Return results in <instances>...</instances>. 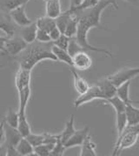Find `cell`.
<instances>
[{
	"instance_id": "6da1fadb",
	"label": "cell",
	"mask_w": 139,
	"mask_h": 156,
	"mask_svg": "<svg viewBox=\"0 0 139 156\" xmlns=\"http://www.w3.org/2000/svg\"><path fill=\"white\" fill-rule=\"evenodd\" d=\"M109 6H112L114 9H118L117 0H100V2L92 8H89L82 11H76L75 12L78 16V25L75 38L77 43L86 51H95L104 54L108 57H112L110 51L105 48L93 46L88 42V32L92 28H97L103 31H107L104 25H102V12Z\"/></svg>"
},
{
	"instance_id": "7a4b0ae2",
	"label": "cell",
	"mask_w": 139,
	"mask_h": 156,
	"mask_svg": "<svg viewBox=\"0 0 139 156\" xmlns=\"http://www.w3.org/2000/svg\"><path fill=\"white\" fill-rule=\"evenodd\" d=\"M51 46L52 42L41 43L36 40L32 44H28L25 50L15 57V59L19 64V67L28 70H32L37 64L44 60L57 61Z\"/></svg>"
},
{
	"instance_id": "3957f363",
	"label": "cell",
	"mask_w": 139,
	"mask_h": 156,
	"mask_svg": "<svg viewBox=\"0 0 139 156\" xmlns=\"http://www.w3.org/2000/svg\"><path fill=\"white\" fill-rule=\"evenodd\" d=\"M139 137V124L127 126L124 130L117 136L112 155H119L122 151L130 148L137 143Z\"/></svg>"
},
{
	"instance_id": "277c9868",
	"label": "cell",
	"mask_w": 139,
	"mask_h": 156,
	"mask_svg": "<svg viewBox=\"0 0 139 156\" xmlns=\"http://www.w3.org/2000/svg\"><path fill=\"white\" fill-rule=\"evenodd\" d=\"M139 75V67L135 68H123L117 71L113 74L108 76L107 79L113 84L116 87L120 86L121 84L128 81V80H132L134 78Z\"/></svg>"
},
{
	"instance_id": "5b68a950",
	"label": "cell",
	"mask_w": 139,
	"mask_h": 156,
	"mask_svg": "<svg viewBox=\"0 0 139 156\" xmlns=\"http://www.w3.org/2000/svg\"><path fill=\"white\" fill-rule=\"evenodd\" d=\"M95 100H104L103 93L97 84H95L92 87H90L84 94H80L73 102V106L74 107L77 108L79 106H83L86 103H89V102H91Z\"/></svg>"
},
{
	"instance_id": "8992f818",
	"label": "cell",
	"mask_w": 139,
	"mask_h": 156,
	"mask_svg": "<svg viewBox=\"0 0 139 156\" xmlns=\"http://www.w3.org/2000/svg\"><path fill=\"white\" fill-rule=\"evenodd\" d=\"M28 44L20 37H7L5 42V52L6 55L16 57L25 49Z\"/></svg>"
},
{
	"instance_id": "52a82bcc",
	"label": "cell",
	"mask_w": 139,
	"mask_h": 156,
	"mask_svg": "<svg viewBox=\"0 0 139 156\" xmlns=\"http://www.w3.org/2000/svg\"><path fill=\"white\" fill-rule=\"evenodd\" d=\"M92 66V58L86 51H80L72 56V66L76 71L84 72Z\"/></svg>"
},
{
	"instance_id": "ba28073f",
	"label": "cell",
	"mask_w": 139,
	"mask_h": 156,
	"mask_svg": "<svg viewBox=\"0 0 139 156\" xmlns=\"http://www.w3.org/2000/svg\"><path fill=\"white\" fill-rule=\"evenodd\" d=\"M19 29V26L13 22L10 14L0 10V30L5 33V37H15Z\"/></svg>"
},
{
	"instance_id": "9c48e42d",
	"label": "cell",
	"mask_w": 139,
	"mask_h": 156,
	"mask_svg": "<svg viewBox=\"0 0 139 156\" xmlns=\"http://www.w3.org/2000/svg\"><path fill=\"white\" fill-rule=\"evenodd\" d=\"M9 14H10V17L13 20V22L19 27H23V26L30 25L33 22L32 19L28 18L25 5L15 8L14 10L11 11Z\"/></svg>"
},
{
	"instance_id": "30bf717a",
	"label": "cell",
	"mask_w": 139,
	"mask_h": 156,
	"mask_svg": "<svg viewBox=\"0 0 139 156\" xmlns=\"http://www.w3.org/2000/svg\"><path fill=\"white\" fill-rule=\"evenodd\" d=\"M89 131H90L89 126H85L82 129L76 130L75 133L71 135V137L64 143L66 149L74 147H80L84 141L85 138L89 135Z\"/></svg>"
},
{
	"instance_id": "8fae6325",
	"label": "cell",
	"mask_w": 139,
	"mask_h": 156,
	"mask_svg": "<svg viewBox=\"0 0 139 156\" xmlns=\"http://www.w3.org/2000/svg\"><path fill=\"white\" fill-rule=\"evenodd\" d=\"M32 70L19 67L15 75V86L17 90L31 87Z\"/></svg>"
},
{
	"instance_id": "7c38bea8",
	"label": "cell",
	"mask_w": 139,
	"mask_h": 156,
	"mask_svg": "<svg viewBox=\"0 0 139 156\" xmlns=\"http://www.w3.org/2000/svg\"><path fill=\"white\" fill-rule=\"evenodd\" d=\"M38 31V26L36 21H33L30 25L20 27L19 29V37H22L27 44H32L36 41V35Z\"/></svg>"
},
{
	"instance_id": "4fadbf2b",
	"label": "cell",
	"mask_w": 139,
	"mask_h": 156,
	"mask_svg": "<svg viewBox=\"0 0 139 156\" xmlns=\"http://www.w3.org/2000/svg\"><path fill=\"white\" fill-rule=\"evenodd\" d=\"M4 129H5V144L16 147L19 140L23 138L19 130L8 125L7 123H5V121L4 124Z\"/></svg>"
},
{
	"instance_id": "5bb4252c",
	"label": "cell",
	"mask_w": 139,
	"mask_h": 156,
	"mask_svg": "<svg viewBox=\"0 0 139 156\" xmlns=\"http://www.w3.org/2000/svg\"><path fill=\"white\" fill-rule=\"evenodd\" d=\"M70 73L73 77V84H74V88L76 91V93L79 94H84L90 87L89 83L83 77L78 74V73L76 72V69L73 67L70 68Z\"/></svg>"
},
{
	"instance_id": "9a60e30c",
	"label": "cell",
	"mask_w": 139,
	"mask_h": 156,
	"mask_svg": "<svg viewBox=\"0 0 139 156\" xmlns=\"http://www.w3.org/2000/svg\"><path fill=\"white\" fill-rule=\"evenodd\" d=\"M61 0H46L45 1V16L51 19H56L58 17L61 11Z\"/></svg>"
},
{
	"instance_id": "2e32d148",
	"label": "cell",
	"mask_w": 139,
	"mask_h": 156,
	"mask_svg": "<svg viewBox=\"0 0 139 156\" xmlns=\"http://www.w3.org/2000/svg\"><path fill=\"white\" fill-rule=\"evenodd\" d=\"M97 85L99 87L100 90L102 91L103 95L104 97V100H106L108 98H110V97H112L114 95H116L117 87L108 80L107 78L103 79L101 80H98V81L97 82Z\"/></svg>"
},
{
	"instance_id": "e0dca14e",
	"label": "cell",
	"mask_w": 139,
	"mask_h": 156,
	"mask_svg": "<svg viewBox=\"0 0 139 156\" xmlns=\"http://www.w3.org/2000/svg\"><path fill=\"white\" fill-rule=\"evenodd\" d=\"M19 93V107L18 112L19 113H25L26 110V106L29 102V100L31 98L32 90L31 87L22 88L20 90H18Z\"/></svg>"
},
{
	"instance_id": "ac0fdd59",
	"label": "cell",
	"mask_w": 139,
	"mask_h": 156,
	"mask_svg": "<svg viewBox=\"0 0 139 156\" xmlns=\"http://www.w3.org/2000/svg\"><path fill=\"white\" fill-rule=\"evenodd\" d=\"M124 112L126 115L127 126L139 124V109L132 106V103L126 104Z\"/></svg>"
},
{
	"instance_id": "d6986e66",
	"label": "cell",
	"mask_w": 139,
	"mask_h": 156,
	"mask_svg": "<svg viewBox=\"0 0 139 156\" xmlns=\"http://www.w3.org/2000/svg\"><path fill=\"white\" fill-rule=\"evenodd\" d=\"M51 51L57 58V61L65 63L70 66H72V57L70 55L68 51L59 48L53 44L51 46Z\"/></svg>"
},
{
	"instance_id": "ffe728a7",
	"label": "cell",
	"mask_w": 139,
	"mask_h": 156,
	"mask_svg": "<svg viewBox=\"0 0 139 156\" xmlns=\"http://www.w3.org/2000/svg\"><path fill=\"white\" fill-rule=\"evenodd\" d=\"M30 1L31 0H0V10L9 13L15 8L25 5Z\"/></svg>"
},
{
	"instance_id": "44dd1931",
	"label": "cell",
	"mask_w": 139,
	"mask_h": 156,
	"mask_svg": "<svg viewBox=\"0 0 139 156\" xmlns=\"http://www.w3.org/2000/svg\"><path fill=\"white\" fill-rule=\"evenodd\" d=\"M74 123H75V117H74V114H71L69 120L65 123L64 129L59 134L60 135V140H62V142L63 144L65 143L71 137V135L76 130V128H75V126H74Z\"/></svg>"
},
{
	"instance_id": "7402d4cb",
	"label": "cell",
	"mask_w": 139,
	"mask_h": 156,
	"mask_svg": "<svg viewBox=\"0 0 139 156\" xmlns=\"http://www.w3.org/2000/svg\"><path fill=\"white\" fill-rule=\"evenodd\" d=\"M80 156H97V154L96 152V144L91 140L90 135L85 138L84 141L80 146Z\"/></svg>"
},
{
	"instance_id": "603a6c76",
	"label": "cell",
	"mask_w": 139,
	"mask_h": 156,
	"mask_svg": "<svg viewBox=\"0 0 139 156\" xmlns=\"http://www.w3.org/2000/svg\"><path fill=\"white\" fill-rule=\"evenodd\" d=\"M131 84V80H128V81L121 84L120 86H118L117 87V92H116V95H117L121 100L124 101L126 104L133 103V101L130 98Z\"/></svg>"
},
{
	"instance_id": "cb8c5ba5",
	"label": "cell",
	"mask_w": 139,
	"mask_h": 156,
	"mask_svg": "<svg viewBox=\"0 0 139 156\" xmlns=\"http://www.w3.org/2000/svg\"><path fill=\"white\" fill-rule=\"evenodd\" d=\"M78 16L76 15V13L71 14L70 18L68 24L66 25V28L64 30L63 34H65L67 37H73L76 36V31H77V25H78Z\"/></svg>"
},
{
	"instance_id": "d4e9b609",
	"label": "cell",
	"mask_w": 139,
	"mask_h": 156,
	"mask_svg": "<svg viewBox=\"0 0 139 156\" xmlns=\"http://www.w3.org/2000/svg\"><path fill=\"white\" fill-rule=\"evenodd\" d=\"M16 149L18 151L19 155L31 156L34 153V147L25 137H23L19 140V143L16 146Z\"/></svg>"
},
{
	"instance_id": "484cf974",
	"label": "cell",
	"mask_w": 139,
	"mask_h": 156,
	"mask_svg": "<svg viewBox=\"0 0 139 156\" xmlns=\"http://www.w3.org/2000/svg\"><path fill=\"white\" fill-rule=\"evenodd\" d=\"M17 129L19 130L20 134L23 137H27L31 133V126L26 118V112L25 113H19V124L17 126Z\"/></svg>"
},
{
	"instance_id": "4316f807",
	"label": "cell",
	"mask_w": 139,
	"mask_h": 156,
	"mask_svg": "<svg viewBox=\"0 0 139 156\" xmlns=\"http://www.w3.org/2000/svg\"><path fill=\"white\" fill-rule=\"evenodd\" d=\"M103 101L105 104H109L112 106L116 112H123L125 111L126 103L121 100L117 95H114L110 98H108L106 100H104Z\"/></svg>"
},
{
	"instance_id": "83f0119b",
	"label": "cell",
	"mask_w": 139,
	"mask_h": 156,
	"mask_svg": "<svg viewBox=\"0 0 139 156\" xmlns=\"http://www.w3.org/2000/svg\"><path fill=\"white\" fill-rule=\"evenodd\" d=\"M36 24H37L38 29L44 30V31H47L48 33H49V31L52 30L56 26L55 19H51V18L47 17V16H44V17L37 19Z\"/></svg>"
},
{
	"instance_id": "f1b7e54d",
	"label": "cell",
	"mask_w": 139,
	"mask_h": 156,
	"mask_svg": "<svg viewBox=\"0 0 139 156\" xmlns=\"http://www.w3.org/2000/svg\"><path fill=\"white\" fill-rule=\"evenodd\" d=\"M71 14H72V12L68 9L64 12H61V14L55 19L56 26L59 29V31H61V33L64 32V30L66 28V25L68 24V21H69Z\"/></svg>"
},
{
	"instance_id": "f546056e",
	"label": "cell",
	"mask_w": 139,
	"mask_h": 156,
	"mask_svg": "<svg viewBox=\"0 0 139 156\" xmlns=\"http://www.w3.org/2000/svg\"><path fill=\"white\" fill-rule=\"evenodd\" d=\"M5 121L9 126L17 128L18 124H19V112L14 111L12 107H10L7 111L5 118Z\"/></svg>"
},
{
	"instance_id": "4dcf8cb0",
	"label": "cell",
	"mask_w": 139,
	"mask_h": 156,
	"mask_svg": "<svg viewBox=\"0 0 139 156\" xmlns=\"http://www.w3.org/2000/svg\"><path fill=\"white\" fill-rule=\"evenodd\" d=\"M116 126L118 136L127 126V119L124 112H116Z\"/></svg>"
},
{
	"instance_id": "1f68e13d",
	"label": "cell",
	"mask_w": 139,
	"mask_h": 156,
	"mask_svg": "<svg viewBox=\"0 0 139 156\" xmlns=\"http://www.w3.org/2000/svg\"><path fill=\"white\" fill-rule=\"evenodd\" d=\"M55 144H42L34 147V153L38 156H49Z\"/></svg>"
},
{
	"instance_id": "d6a6232c",
	"label": "cell",
	"mask_w": 139,
	"mask_h": 156,
	"mask_svg": "<svg viewBox=\"0 0 139 156\" xmlns=\"http://www.w3.org/2000/svg\"><path fill=\"white\" fill-rule=\"evenodd\" d=\"M28 141L32 144L33 147H38L39 145H42L44 143V138H45V133H40V134H35L31 133L27 137H25Z\"/></svg>"
},
{
	"instance_id": "836d02e7",
	"label": "cell",
	"mask_w": 139,
	"mask_h": 156,
	"mask_svg": "<svg viewBox=\"0 0 139 156\" xmlns=\"http://www.w3.org/2000/svg\"><path fill=\"white\" fill-rule=\"evenodd\" d=\"M70 39V37H67L65 34L62 33L59 36L58 38H57L54 41H52V44H54V45H56V46H57V47H59V48L67 50L68 49V46H69Z\"/></svg>"
},
{
	"instance_id": "e575fe53",
	"label": "cell",
	"mask_w": 139,
	"mask_h": 156,
	"mask_svg": "<svg viewBox=\"0 0 139 156\" xmlns=\"http://www.w3.org/2000/svg\"><path fill=\"white\" fill-rule=\"evenodd\" d=\"M67 51H68L70 55L72 57L74 54H76V52H78V51H80L85 50H83V48L82 46L77 43V41H76V39L75 38V37H70V39L69 46H68Z\"/></svg>"
},
{
	"instance_id": "d590c367",
	"label": "cell",
	"mask_w": 139,
	"mask_h": 156,
	"mask_svg": "<svg viewBox=\"0 0 139 156\" xmlns=\"http://www.w3.org/2000/svg\"><path fill=\"white\" fill-rule=\"evenodd\" d=\"M65 150H66V147H65L64 144L62 142V140H60V135H59V138H58L57 141L56 142V144L54 145L53 148L51 150V155L62 156L63 154H64Z\"/></svg>"
},
{
	"instance_id": "8d00e7d4",
	"label": "cell",
	"mask_w": 139,
	"mask_h": 156,
	"mask_svg": "<svg viewBox=\"0 0 139 156\" xmlns=\"http://www.w3.org/2000/svg\"><path fill=\"white\" fill-rule=\"evenodd\" d=\"M99 2H100V0H83L79 6L76 7V9H74L71 12H75L76 11H82V10H85V9H89V8H92V7L97 5Z\"/></svg>"
},
{
	"instance_id": "74e56055",
	"label": "cell",
	"mask_w": 139,
	"mask_h": 156,
	"mask_svg": "<svg viewBox=\"0 0 139 156\" xmlns=\"http://www.w3.org/2000/svg\"><path fill=\"white\" fill-rule=\"evenodd\" d=\"M36 40L41 43H49V42H52L51 39V37L49 35V33L47 31L38 29L37 31V35H36Z\"/></svg>"
},
{
	"instance_id": "f35d334b",
	"label": "cell",
	"mask_w": 139,
	"mask_h": 156,
	"mask_svg": "<svg viewBox=\"0 0 139 156\" xmlns=\"http://www.w3.org/2000/svg\"><path fill=\"white\" fill-rule=\"evenodd\" d=\"M6 147V152H5V155L7 156H19L18 151L16 149V147L11 146V145H5Z\"/></svg>"
},
{
	"instance_id": "ab89813d",
	"label": "cell",
	"mask_w": 139,
	"mask_h": 156,
	"mask_svg": "<svg viewBox=\"0 0 139 156\" xmlns=\"http://www.w3.org/2000/svg\"><path fill=\"white\" fill-rule=\"evenodd\" d=\"M62 33H61V31H59V29L57 28V26H55L52 30L49 31V35H50V37H51V41H54V40H56L57 38L59 37V36L61 35Z\"/></svg>"
},
{
	"instance_id": "60d3db41",
	"label": "cell",
	"mask_w": 139,
	"mask_h": 156,
	"mask_svg": "<svg viewBox=\"0 0 139 156\" xmlns=\"http://www.w3.org/2000/svg\"><path fill=\"white\" fill-rule=\"evenodd\" d=\"M83 0H70V7L69 10L73 11L74 9H76V7H78Z\"/></svg>"
},
{
	"instance_id": "b9f144b4",
	"label": "cell",
	"mask_w": 139,
	"mask_h": 156,
	"mask_svg": "<svg viewBox=\"0 0 139 156\" xmlns=\"http://www.w3.org/2000/svg\"><path fill=\"white\" fill-rule=\"evenodd\" d=\"M5 119L0 122V146L5 143V129H4Z\"/></svg>"
},
{
	"instance_id": "7bdbcfd3",
	"label": "cell",
	"mask_w": 139,
	"mask_h": 156,
	"mask_svg": "<svg viewBox=\"0 0 139 156\" xmlns=\"http://www.w3.org/2000/svg\"><path fill=\"white\" fill-rule=\"evenodd\" d=\"M7 37H3L0 36V53H5V42L6 40Z\"/></svg>"
},
{
	"instance_id": "ee69618b",
	"label": "cell",
	"mask_w": 139,
	"mask_h": 156,
	"mask_svg": "<svg viewBox=\"0 0 139 156\" xmlns=\"http://www.w3.org/2000/svg\"><path fill=\"white\" fill-rule=\"evenodd\" d=\"M123 1L126 2L128 4H131V5H132L139 9V0H123Z\"/></svg>"
},
{
	"instance_id": "f6af8a7d",
	"label": "cell",
	"mask_w": 139,
	"mask_h": 156,
	"mask_svg": "<svg viewBox=\"0 0 139 156\" xmlns=\"http://www.w3.org/2000/svg\"><path fill=\"white\" fill-rule=\"evenodd\" d=\"M44 1H46V0H44Z\"/></svg>"
}]
</instances>
